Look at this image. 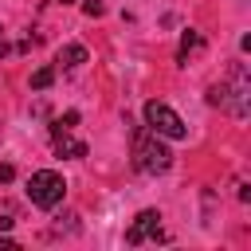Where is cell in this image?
Here are the masks:
<instances>
[{
	"mask_svg": "<svg viewBox=\"0 0 251 251\" xmlns=\"http://www.w3.org/2000/svg\"><path fill=\"white\" fill-rule=\"evenodd\" d=\"M173 165V153L169 145L161 141V133L145 129V126H133V169L145 173V176H157Z\"/></svg>",
	"mask_w": 251,
	"mask_h": 251,
	"instance_id": "1",
	"label": "cell"
},
{
	"mask_svg": "<svg viewBox=\"0 0 251 251\" xmlns=\"http://www.w3.org/2000/svg\"><path fill=\"white\" fill-rule=\"evenodd\" d=\"M247 94H251L247 71H243V63H235V67L227 71V78L212 86V94H208V98H212V106H220V110H227V114L243 118V114H247Z\"/></svg>",
	"mask_w": 251,
	"mask_h": 251,
	"instance_id": "2",
	"label": "cell"
},
{
	"mask_svg": "<svg viewBox=\"0 0 251 251\" xmlns=\"http://www.w3.org/2000/svg\"><path fill=\"white\" fill-rule=\"evenodd\" d=\"M63 192H67V180H63L55 169H39V173H31V180H27V200H31L35 208H55V204L63 200Z\"/></svg>",
	"mask_w": 251,
	"mask_h": 251,
	"instance_id": "3",
	"label": "cell"
},
{
	"mask_svg": "<svg viewBox=\"0 0 251 251\" xmlns=\"http://www.w3.org/2000/svg\"><path fill=\"white\" fill-rule=\"evenodd\" d=\"M145 126L153 129V133H161V137H173V141H180V137H188V126L180 122V114L173 110V106H165V102H145Z\"/></svg>",
	"mask_w": 251,
	"mask_h": 251,
	"instance_id": "4",
	"label": "cell"
},
{
	"mask_svg": "<svg viewBox=\"0 0 251 251\" xmlns=\"http://www.w3.org/2000/svg\"><path fill=\"white\" fill-rule=\"evenodd\" d=\"M157 239H165V235H161V216H157L153 208L137 212V220H133L129 231H126V243H129V247H141V243H157Z\"/></svg>",
	"mask_w": 251,
	"mask_h": 251,
	"instance_id": "5",
	"label": "cell"
},
{
	"mask_svg": "<svg viewBox=\"0 0 251 251\" xmlns=\"http://www.w3.org/2000/svg\"><path fill=\"white\" fill-rule=\"evenodd\" d=\"M51 141H55V157H71V161H78V157H86V141H78V137H71L67 129H63V133H55Z\"/></svg>",
	"mask_w": 251,
	"mask_h": 251,
	"instance_id": "6",
	"label": "cell"
},
{
	"mask_svg": "<svg viewBox=\"0 0 251 251\" xmlns=\"http://www.w3.org/2000/svg\"><path fill=\"white\" fill-rule=\"evenodd\" d=\"M55 63H59L63 71H71V67H78V63H86V47H82V43H67V47H59V55H55Z\"/></svg>",
	"mask_w": 251,
	"mask_h": 251,
	"instance_id": "7",
	"label": "cell"
},
{
	"mask_svg": "<svg viewBox=\"0 0 251 251\" xmlns=\"http://www.w3.org/2000/svg\"><path fill=\"white\" fill-rule=\"evenodd\" d=\"M200 47H204V35H200V31H184V35H180L176 63H188V55H192V51H200Z\"/></svg>",
	"mask_w": 251,
	"mask_h": 251,
	"instance_id": "8",
	"label": "cell"
},
{
	"mask_svg": "<svg viewBox=\"0 0 251 251\" xmlns=\"http://www.w3.org/2000/svg\"><path fill=\"white\" fill-rule=\"evenodd\" d=\"M51 82H55V71H51V67H39V71L31 75V86H35V90H47Z\"/></svg>",
	"mask_w": 251,
	"mask_h": 251,
	"instance_id": "9",
	"label": "cell"
},
{
	"mask_svg": "<svg viewBox=\"0 0 251 251\" xmlns=\"http://www.w3.org/2000/svg\"><path fill=\"white\" fill-rule=\"evenodd\" d=\"M75 122H78V114H75V110H67L63 118H55V126H51V137H55V133H63V129H71Z\"/></svg>",
	"mask_w": 251,
	"mask_h": 251,
	"instance_id": "10",
	"label": "cell"
},
{
	"mask_svg": "<svg viewBox=\"0 0 251 251\" xmlns=\"http://www.w3.org/2000/svg\"><path fill=\"white\" fill-rule=\"evenodd\" d=\"M82 12H86V16H102V12H106V4H102V0H86V4H82Z\"/></svg>",
	"mask_w": 251,
	"mask_h": 251,
	"instance_id": "11",
	"label": "cell"
},
{
	"mask_svg": "<svg viewBox=\"0 0 251 251\" xmlns=\"http://www.w3.org/2000/svg\"><path fill=\"white\" fill-rule=\"evenodd\" d=\"M12 176H16V169H12V165H0V184H8Z\"/></svg>",
	"mask_w": 251,
	"mask_h": 251,
	"instance_id": "12",
	"label": "cell"
},
{
	"mask_svg": "<svg viewBox=\"0 0 251 251\" xmlns=\"http://www.w3.org/2000/svg\"><path fill=\"white\" fill-rule=\"evenodd\" d=\"M59 4H75V0H59Z\"/></svg>",
	"mask_w": 251,
	"mask_h": 251,
	"instance_id": "13",
	"label": "cell"
}]
</instances>
